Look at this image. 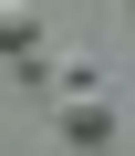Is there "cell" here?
<instances>
[{"label":"cell","instance_id":"obj_2","mask_svg":"<svg viewBox=\"0 0 135 156\" xmlns=\"http://www.w3.org/2000/svg\"><path fill=\"white\" fill-rule=\"evenodd\" d=\"M42 52V11L31 0H0V62H31Z\"/></svg>","mask_w":135,"mask_h":156},{"label":"cell","instance_id":"obj_1","mask_svg":"<svg viewBox=\"0 0 135 156\" xmlns=\"http://www.w3.org/2000/svg\"><path fill=\"white\" fill-rule=\"evenodd\" d=\"M62 135H73V146H104V135H114V104H104V83H73V104H62Z\"/></svg>","mask_w":135,"mask_h":156}]
</instances>
